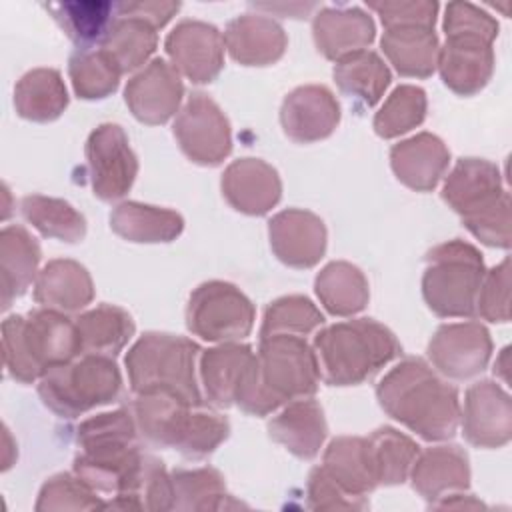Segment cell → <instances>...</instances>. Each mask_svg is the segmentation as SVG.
I'll list each match as a JSON object with an SVG mask.
<instances>
[{"instance_id":"cell-46","label":"cell","mask_w":512,"mask_h":512,"mask_svg":"<svg viewBox=\"0 0 512 512\" xmlns=\"http://www.w3.org/2000/svg\"><path fill=\"white\" fill-rule=\"evenodd\" d=\"M476 312L488 322L510 320V260L504 258L490 272H484Z\"/></svg>"},{"instance_id":"cell-52","label":"cell","mask_w":512,"mask_h":512,"mask_svg":"<svg viewBox=\"0 0 512 512\" xmlns=\"http://www.w3.org/2000/svg\"><path fill=\"white\" fill-rule=\"evenodd\" d=\"M454 500H442V502H432L434 508H482V502L474 500L472 496L464 494H452Z\"/></svg>"},{"instance_id":"cell-10","label":"cell","mask_w":512,"mask_h":512,"mask_svg":"<svg viewBox=\"0 0 512 512\" xmlns=\"http://www.w3.org/2000/svg\"><path fill=\"white\" fill-rule=\"evenodd\" d=\"M174 136L186 158L200 166H218L232 152L230 122L202 92L188 96L174 120Z\"/></svg>"},{"instance_id":"cell-26","label":"cell","mask_w":512,"mask_h":512,"mask_svg":"<svg viewBox=\"0 0 512 512\" xmlns=\"http://www.w3.org/2000/svg\"><path fill=\"white\" fill-rule=\"evenodd\" d=\"M326 432L328 426L322 406L310 396L288 402L268 424L270 438L304 460H310L320 452Z\"/></svg>"},{"instance_id":"cell-42","label":"cell","mask_w":512,"mask_h":512,"mask_svg":"<svg viewBox=\"0 0 512 512\" xmlns=\"http://www.w3.org/2000/svg\"><path fill=\"white\" fill-rule=\"evenodd\" d=\"M426 116V92L412 84L398 86L374 116L380 138H396L420 126Z\"/></svg>"},{"instance_id":"cell-13","label":"cell","mask_w":512,"mask_h":512,"mask_svg":"<svg viewBox=\"0 0 512 512\" xmlns=\"http://www.w3.org/2000/svg\"><path fill=\"white\" fill-rule=\"evenodd\" d=\"M166 54L178 74L194 84H208L224 68V36L212 24L182 20L166 36Z\"/></svg>"},{"instance_id":"cell-33","label":"cell","mask_w":512,"mask_h":512,"mask_svg":"<svg viewBox=\"0 0 512 512\" xmlns=\"http://www.w3.org/2000/svg\"><path fill=\"white\" fill-rule=\"evenodd\" d=\"M84 354L116 356L134 336L132 316L114 304H100L74 318Z\"/></svg>"},{"instance_id":"cell-15","label":"cell","mask_w":512,"mask_h":512,"mask_svg":"<svg viewBox=\"0 0 512 512\" xmlns=\"http://www.w3.org/2000/svg\"><path fill=\"white\" fill-rule=\"evenodd\" d=\"M492 42L494 38L482 34H446L436 68L452 92L472 96L488 84L494 72Z\"/></svg>"},{"instance_id":"cell-30","label":"cell","mask_w":512,"mask_h":512,"mask_svg":"<svg viewBox=\"0 0 512 512\" xmlns=\"http://www.w3.org/2000/svg\"><path fill=\"white\" fill-rule=\"evenodd\" d=\"M382 50L400 76L428 78L438 66V36L434 28H386Z\"/></svg>"},{"instance_id":"cell-18","label":"cell","mask_w":512,"mask_h":512,"mask_svg":"<svg viewBox=\"0 0 512 512\" xmlns=\"http://www.w3.org/2000/svg\"><path fill=\"white\" fill-rule=\"evenodd\" d=\"M280 122L290 140L298 144L318 142L336 130L340 122V104L326 86H298L284 98Z\"/></svg>"},{"instance_id":"cell-32","label":"cell","mask_w":512,"mask_h":512,"mask_svg":"<svg viewBox=\"0 0 512 512\" xmlns=\"http://www.w3.org/2000/svg\"><path fill=\"white\" fill-rule=\"evenodd\" d=\"M322 468L350 494L366 498L368 492L378 488L368 442L360 436H340L334 438L322 460Z\"/></svg>"},{"instance_id":"cell-27","label":"cell","mask_w":512,"mask_h":512,"mask_svg":"<svg viewBox=\"0 0 512 512\" xmlns=\"http://www.w3.org/2000/svg\"><path fill=\"white\" fill-rule=\"evenodd\" d=\"M40 264V246L36 238L18 224L6 226L0 232V302L2 308L20 298L32 282Z\"/></svg>"},{"instance_id":"cell-16","label":"cell","mask_w":512,"mask_h":512,"mask_svg":"<svg viewBox=\"0 0 512 512\" xmlns=\"http://www.w3.org/2000/svg\"><path fill=\"white\" fill-rule=\"evenodd\" d=\"M460 416L464 436L472 446L500 448L512 438V400L492 380L476 382L466 390Z\"/></svg>"},{"instance_id":"cell-35","label":"cell","mask_w":512,"mask_h":512,"mask_svg":"<svg viewBox=\"0 0 512 512\" xmlns=\"http://www.w3.org/2000/svg\"><path fill=\"white\" fill-rule=\"evenodd\" d=\"M172 482V510H222L238 508L240 502H234L226 492L224 478L218 470L204 466L194 470L178 468L170 472Z\"/></svg>"},{"instance_id":"cell-47","label":"cell","mask_w":512,"mask_h":512,"mask_svg":"<svg viewBox=\"0 0 512 512\" xmlns=\"http://www.w3.org/2000/svg\"><path fill=\"white\" fill-rule=\"evenodd\" d=\"M308 508L312 510H364L368 500L346 492L322 466H316L306 482Z\"/></svg>"},{"instance_id":"cell-8","label":"cell","mask_w":512,"mask_h":512,"mask_svg":"<svg viewBox=\"0 0 512 512\" xmlns=\"http://www.w3.org/2000/svg\"><path fill=\"white\" fill-rule=\"evenodd\" d=\"M122 374L112 356L84 354L48 370L38 382V394L46 408L60 418H76L110 404L120 396Z\"/></svg>"},{"instance_id":"cell-20","label":"cell","mask_w":512,"mask_h":512,"mask_svg":"<svg viewBox=\"0 0 512 512\" xmlns=\"http://www.w3.org/2000/svg\"><path fill=\"white\" fill-rule=\"evenodd\" d=\"M222 194L234 210L248 216H262L280 202L282 182L276 168L268 162L240 158L224 170Z\"/></svg>"},{"instance_id":"cell-6","label":"cell","mask_w":512,"mask_h":512,"mask_svg":"<svg viewBox=\"0 0 512 512\" xmlns=\"http://www.w3.org/2000/svg\"><path fill=\"white\" fill-rule=\"evenodd\" d=\"M198 344L166 332H146L126 354V370L134 394L170 390L192 404H202L196 380Z\"/></svg>"},{"instance_id":"cell-29","label":"cell","mask_w":512,"mask_h":512,"mask_svg":"<svg viewBox=\"0 0 512 512\" xmlns=\"http://www.w3.org/2000/svg\"><path fill=\"white\" fill-rule=\"evenodd\" d=\"M110 228L128 242H172L184 230V218L168 208L140 202H120L110 214Z\"/></svg>"},{"instance_id":"cell-1","label":"cell","mask_w":512,"mask_h":512,"mask_svg":"<svg viewBox=\"0 0 512 512\" xmlns=\"http://www.w3.org/2000/svg\"><path fill=\"white\" fill-rule=\"evenodd\" d=\"M320 370L314 348L296 334L260 338V348L250 360L234 404L252 416H266L282 404L308 398L318 390Z\"/></svg>"},{"instance_id":"cell-4","label":"cell","mask_w":512,"mask_h":512,"mask_svg":"<svg viewBox=\"0 0 512 512\" xmlns=\"http://www.w3.org/2000/svg\"><path fill=\"white\" fill-rule=\"evenodd\" d=\"M82 352L76 322L64 312L40 308L26 316L12 314L2 322L4 368L16 382L32 384Z\"/></svg>"},{"instance_id":"cell-24","label":"cell","mask_w":512,"mask_h":512,"mask_svg":"<svg viewBox=\"0 0 512 512\" xmlns=\"http://www.w3.org/2000/svg\"><path fill=\"white\" fill-rule=\"evenodd\" d=\"M412 488L426 500L444 498L446 492L466 490L470 484L468 454L460 446H434L418 452L410 468Z\"/></svg>"},{"instance_id":"cell-49","label":"cell","mask_w":512,"mask_h":512,"mask_svg":"<svg viewBox=\"0 0 512 512\" xmlns=\"http://www.w3.org/2000/svg\"><path fill=\"white\" fill-rule=\"evenodd\" d=\"M462 222L486 246L510 248V196Z\"/></svg>"},{"instance_id":"cell-36","label":"cell","mask_w":512,"mask_h":512,"mask_svg":"<svg viewBox=\"0 0 512 512\" xmlns=\"http://www.w3.org/2000/svg\"><path fill=\"white\" fill-rule=\"evenodd\" d=\"M334 80L342 94L364 108H372L390 84V70L384 60L372 52L362 50L334 66Z\"/></svg>"},{"instance_id":"cell-7","label":"cell","mask_w":512,"mask_h":512,"mask_svg":"<svg viewBox=\"0 0 512 512\" xmlns=\"http://www.w3.org/2000/svg\"><path fill=\"white\" fill-rule=\"evenodd\" d=\"M482 278L484 260L478 248L464 240H450L428 250L422 296L436 316L470 318L476 314Z\"/></svg>"},{"instance_id":"cell-25","label":"cell","mask_w":512,"mask_h":512,"mask_svg":"<svg viewBox=\"0 0 512 512\" xmlns=\"http://www.w3.org/2000/svg\"><path fill=\"white\" fill-rule=\"evenodd\" d=\"M94 298V284L88 270L76 260H50L36 276L34 300L56 312H80Z\"/></svg>"},{"instance_id":"cell-11","label":"cell","mask_w":512,"mask_h":512,"mask_svg":"<svg viewBox=\"0 0 512 512\" xmlns=\"http://www.w3.org/2000/svg\"><path fill=\"white\" fill-rule=\"evenodd\" d=\"M86 164L94 196L104 202L120 200L132 188L138 160L122 126L106 122L96 126L86 140Z\"/></svg>"},{"instance_id":"cell-31","label":"cell","mask_w":512,"mask_h":512,"mask_svg":"<svg viewBox=\"0 0 512 512\" xmlns=\"http://www.w3.org/2000/svg\"><path fill=\"white\" fill-rule=\"evenodd\" d=\"M66 106L68 92L60 72L54 68H34L16 82L14 108L26 120L52 122Z\"/></svg>"},{"instance_id":"cell-51","label":"cell","mask_w":512,"mask_h":512,"mask_svg":"<svg viewBox=\"0 0 512 512\" xmlns=\"http://www.w3.org/2000/svg\"><path fill=\"white\" fill-rule=\"evenodd\" d=\"M118 16H136L152 24L156 30L162 28L178 10V2H160V0H144V2H118L114 4Z\"/></svg>"},{"instance_id":"cell-21","label":"cell","mask_w":512,"mask_h":512,"mask_svg":"<svg viewBox=\"0 0 512 512\" xmlns=\"http://www.w3.org/2000/svg\"><path fill=\"white\" fill-rule=\"evenodd\" d=\"M318 52L334 62L366 50L376 34L372 18L360 8H322L312 22Z\"/></svg>"},{"instance_id":"cell-3","label":"cell","mask_w":512,"mask_h":512,"mask_svg":"<svg viewBox=\"0 0 512 512\" xmlns=\"http://www.w3.org/2000/svg\"><path fill=\"white\" fill-rule=\"evenodd\" d=\"M130 412L148 444L174 448L192 460L212 454L230 434V424L224 416L170 390L136 394Z\"/></svg>"},{"instance_id":"cell-23","label":"cell","mask_w":512,"mask_h":512,"mask_svg":"<svg viewBox=\"0 0 512 512\" xmlns=\"http://www.w3.org/2000/svg\"><path fill=\"white\" fill-rule=\"evenodd\" d=\"M288 38L284 28L264 14H242L224 32V46L242 66H268L282 58Z\"/></svg>"},{"instance_id":"cell-41","label":"cell","mask_w":512,"mask_h":512,"mask_svg":"<svg viewBox=\"0 0 512 512\" xmlns=\"http://www.w3.org/2000/svg\"><path fill=\"white\" fill-rule=\"evenodd\" d=\"M72 88L82 100H102L120 84V68L102 50H76L68 60Z\"/></svg>"},{"instance_id":"cell-45","label":"cell","mask_w":512,"mask_h":512,"mask_svg":"<svg viewBox=\"0 0 512 512\" xmlns=\"http://www.w3.org/2000/svg\"><path fill=\"white\" fill-rule=\"evenodd\" d=\"M136 422L130 410H114L96 414L76 428V442L82 450L110 446V444H128L136 442Z\"/></svg>"},{"instance_id":"cell-5","label":"cell","mask_w":512,"mask_h":512,"mask_svg":"<svg viewBox=\"0 0 512 512\" xmlns=\"http://www.w3.org/2000/svg\"><path fill=\"white\" fill-rule=\"evenodd\" d=\"M320 378L330 386H356L392 362L402 346L396 336L372 318L326 326L314 336Z\"/></svg>"},{"instance_id":"cell-17","label":"cell","mask_w":512,"mask_h":512,"mask_svg":"<svg viewBox=\"0 0 512 512\" xmlns=\"http://www.w3.org/2000/svg\"><path fill=\"white\" fill-rule=\"evenodd\" d=\"M268 236L276 258L290 268H312L326 252V226L308 210L278 212L268 222Z\"/></svg>"},{"instance_id":"cell-44","label":"cell","mask_w":512,"mask_h":512,"mask_svg":"<svg viewBox=\"0 0 512 512\" xmlns=\"http://www.w3.org/2000/svg\"><path fill=\"white\" fill-rule=\"evenodd\" d=\"M42 510H102L106 502L76 474H56L40 488L36 506Z\"/></svg>"},{"instance_id":"cell-53","label":"cell","mask_w":512,"mask_h":512,"mask_svg":"<svg viewBox=\"0 0 512 512\" xmlns=\"http://www.w3.org/2000/svg\"><path fill=\"white\" fill-rule=\"evenodd\" d=\"M508 348H504L502 352H500V356L496 358V362H494V372L496 374H500L504 380H508Z\"/></svg>"},{"instance_id":"cell-39","label":"cell","mask_w":512,"mask_h":512,"mask_svg":"<svg viewBox=\"0 0 512 512\" xmlns=\"http://www.w3.org/2000/svg\"><path fill=\"white\" fill-rule=\"evenodd\" d=\"M366 442L378 486L402 484L420 452L418 444L390 426L374 430Z\"/></svg>"},{"instance_id":"cell-48","label":"cell","mask_w":512,"mask_h":512,"mask_svg":"<svg viewBox=\"0 0 512 512\" xmlns=\"http://www.w3.org/2000/svg\"><path fill=\"white\" fill-rule=\"evenodd\" d=\"M368 6L380 16L384 28H434L438 14V4L430 0H372Z\"/></svg>"},{"instance_id":"cell-19","label":"cell","mask_w":512,"mask_h":512,"mask_svg":"<svg viewBox=\"0 0 512 512\" xmlns=\"http://www.w3.org/2000/svg\"><path fill=\"white\" fill-rule=\"evenodd\" d=\"M506 196L510 194L502 186L500 170L484 158L458 160L442 186V200L462 220L494 206Z\"/></svg>"},{"instance_id":"cell-50","label":"cell","mask_w":512,"mask_h":512,"mask_svg":"<svg viewBox=\"0 0 512 512\" xmlns=\"http://www.w3.org/2000/svg\"><path fill=\"white\" fill-rule=\"evenodd\" d=\"M444 32H464V34H482L496 40L498 22L478 6L470 2H448L444 14Z\"/></svg>"},{"instance_id":"cell-38","label":"cell","mask_w":512,"mask_h":512,"mask_svg":"<svg viewBox=\"0 0 512 512\" xmlns=\"http://www.w3.org/2000/svg\"><path fill=\"white\" fill-rule=\"evenodd\" d=\"M54 20L60 24L64 34L78 46V50H88L92 44L102 42L112 24V2L100 0H70L54 2L46 6Z\"/></svg>"},{"instance_id":"cell-28","label":"cell","mask_w":512,"mask_h":512,"mask_svg":"<svg viewBox=\"0 0 512 512\" xmlns=\"http://www.w3.org/2000/svg\"><path fill=\"white\" fill-rule=\"evenodd\" d=\"M252 358V348L238 342H222L220 346L202 352L200 378L204 384L206 400L218 408L232 406L240 380Z\"/></svg>"},{"instance_id":"cell-12","label":"cell","mask_w":512,"mask_h":512,"mask_svg":"<svg viewBox=\"0 0 512 512\" xmlns=\"http://www.w3.org/2000/svg\"><path fill=\"white\" fill-rule=\"evenodd\" d=\"M490 354V332L480 322L442 324L428 344V358L434 368L454 380H468L480 374Z\"/></svg>"},{"instance_id":"cell-37","label":"cell","mask_w":512,"mask_h":512,"mask_svg":"<svg viewBox=\"0 0 512 512\" xmlns=\"http://www.w3.org/2000/svg\"><path fill=\"white\" fill-rule=\"evenodd\" d=\"M158 34L152 24L136 16H116L100 48L116 62L120 72L140 68L156 50Z\"/></svg>"},{"instance_id":"cell-9","label":"cell","mask_w":512,"mask_h":512,"mask_svg":"<svg viewBox=\"0 0 512 512\" xmlns=\"http://www.w3.org/2000/svg\"><path fill=\"white\" fill-rule=\"evenodd\" d=\"M254 304L230 282L210 280L200 284L186 306L188 330L208 342H236L254 326Z\"/></svg>"},{"instance_id":"cell-22","label":"cell","mask_w":512,"mask_h":512,"mask_svg":"<svg viewBox=\"0 0 512 512\" xmlns=\"http://www.w3.org/2000/svg\"><path fill=\"white\" fill-rule=\"evenodd\" d=\"M448 162L450 150L430 132H420L402 140L390 150V166L396 178L416 192L434 190L444 176Z\"/></svg>"},{"instance_id":"cell-34","label":"cell","mask_w":512,"mask_h":512,"mask_svg":"<svg viewBox=\"0 0 512 512\" xmlns=\"http://www.w3.org/2000/svg\"><path fill=\"white\" fill-rule=\"evenodd\" d=\"M320 304L334 316H352L366 308L370 290L362 270L350 262L326 264L314 282Z\"/></svg>"},{"instance_id":"cell-40","label":"cell","mask_w":512,"mask_h":512,"mask_svg":"<svg viewBox=\"0 0 512 512\" xmlns=\"http://www.w3.org/2000/svg\"><path fill=\"white\" fill-rule=\"evenodd\" d=\"M20 210L26 222H30L46 238L74 244L86 236L84 216L66 200L30 194L22 198Z\"/></svg>"},{"instance_id":"cell-14","label":"cell","mask_w":512,"mask_h":512,"mask_svg":"<svg viewBox=\"0 0 512 512\" xmlns=\"http://www.w3.org/2000/svg\"><path fill=\"white\" fill-rule=\"evenodd\" d=\"M184 84L180 74L164 58H154L134 74L124 90V100L132 116L156 126L168 122L180 108Z\"/></svg>"},{"instance_id":"cell-43","label":"cell","mask_w":512,"mask_h":512,"mask_svg":"<svg viewBox=\"0 0 512 512\" xmlns=\"http://www.w3.org/2000/svg\"><path fill=\"white\" fill-rule=\"evenodd\" d=\"M324 324L322 312L306 296H282L270 302L264 310L260 338L272 334L304 336Z\"/></svg>"},{"instance_id":"cell-2","label":"cell","mask_w":512,"mask_h":512,"mask_svg":"<svg viewBox=\"0 0 512 512\" xmlns=\"http://www.w3.org/2000/svg\"><path fill=\"white\" fill-rule=\"evenodd\" d=\"M382 410L428 442L448 440L460 424L458 390L424 360L406 358L376 386Z\"/></svg>"}]
</instances>
